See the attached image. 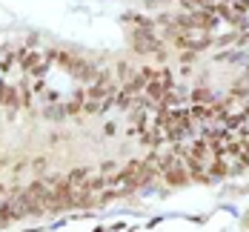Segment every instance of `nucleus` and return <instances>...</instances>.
I'll return each mask as SVG.
<instances>
[{
    "label": "nucleus",
    "mask_w": 249,
    "mask_h": 232,
    "mask_svg": "<svg viewBox=\"0 0 249 232\" xmlns=\"http://www.w3.org/2000/svg\"><path fill=\"white\" fill-rule=\"evenodd\" d=\"M186 152L192 155V158H198V161H203V163H206V155H209V143H206V141H195V146H192V149H186Z\"/></svg>",
    "instance_id": "obj_3"
},
{
    "label": "nucleus",
    "mask_w": 249,
    "mask_h": 232,
    "mask_svg": "<svg viewBox=\"0 0 249 232\" xmlns=\"http://www.w3.org/2000/svg\"><path fill=\"white\" fill-rule=\"evenodd\" d=\"M163 175H166V183H169V186H183V183H189V172L183 169V163H175V166H169Z\"/></svg>",
    "instance_id": "obj_1"
},
{
    "label": "nucleus",
    "mask_w": 249,
    "mask_h": 232,
    "mask_svg": "<svg viewBox=\"0 0 249 232\" xmlns=\"http://www.w3.org/2000/svg\"><path fill=\"white\" fill-rule=\"evenodd\" d=\"M206 172H209V178H226V175H229V163L218 158V161H212V163H209V169H206Z\"/></svg>",
    "instance_id": "obj_2"
},
{
    "label": "nucleus",
    "mask_w": 249,
    "mask_h": 232,
    "mask_svg": "<svg viewBox=\"0 0 249 232\" xmlns=\"http://www.w3.org/2000/svg\"><path fill=\"white\" fill-rule=\"evenodd\" d=\"M115 166H118V163L106 161V163H103V169H100V172H103V178H106V175H112V172H115Z\"/></svg>",
    "instance_id": "obj_6"
},
{
    "label": "nucleus",
    "mask_w": 249,
    "mask_h": 232,
    "mask_svg": "<svg viewBox=\"0 0 249 232\" xmlns=\"http://www.w3.org/2000/svg\"><path fill=\"white\" fill-rule=\"evenodd\" d=\"M192 101L195 103H212V92H209V89H195V92H192Z\"/></svg>",
    "instance_id": "obj_5"
},
{
    "label": "nucleus",
    "mask_w": 249,
    "mask_h": 232,
    "mask_svg": "<svg viewBox=\"0 0 249 232\" xmlns=\"http://www.w3.org/2000/svg\"><path fill=\"white\" fill-rule=\"evenodd\" d=\"M12 221H18V215H15V206H12V204L0 206V227H9Z\"/></svg>",
    "instance_id": "obj_4"
}]
</instances>
